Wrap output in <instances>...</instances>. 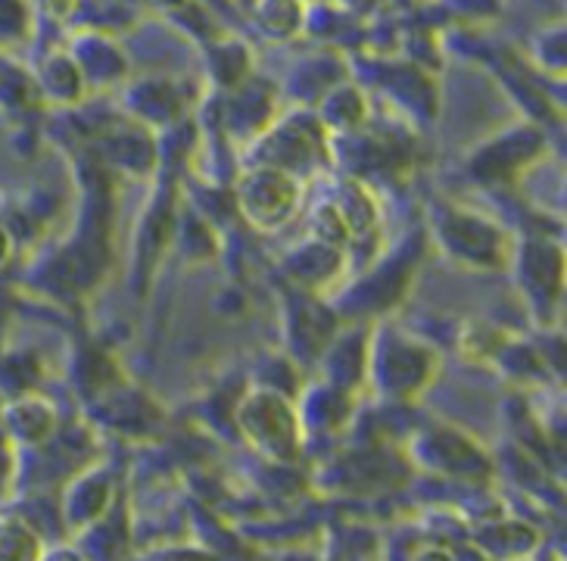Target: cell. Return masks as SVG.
<instances>
[{
  "label": "cell",
  "mask_w": 567,
  "mask_h": 561,
  "mask_svg": "<svg viewBox=\"0 0 567 561\" xmlns=\"http://www.w3.org/2000/svg\"><path fill=\"white\" fill-rule=\"evenodd\" d=\"M517 263H520V287L546 309H555L561 294V249L549 244H527L520 249Z\"/></svg>",
  "instance_id": "7"
},
{
  "label": "cell",
  "mask_w": 567,
  "mask_h": 561,
  "mask_svg": "<svg viewBox=\"0 0 567 561\" xmlns=\"http://www.w3.org/2000/svg\"><path fill=\"white\" fill-rule=\"evenodd\" d=\"M7 434L22 446L44 443L56 428V412L48 399L41 397H19L7 402V409L0 412Z\"/></svg>",
  "instance_id": "9"
},
{
  "label": "cell",
  "mask_w": 567,
  "mask_h": 561,
  "mask_svg": "<svg viewBox=\"0 0 567 561\" xmlns=\"http://www.w3.org/2000/svg\"><path fill=\"white\" fill-rule=\"evenodd\" d=\"M237 206L256 232H281L300 210V178L252 165L237 182Z\"/></svg>",
  "instance_id": "4"
},
{
  "label": "cell",
  "mask_w": 567,
  "mask_h": 561,
  "mask_svg": "<svg viewBox=\"0 0 567 561\" xmlns=\"http://www.w3.org/2000/svg\"><path fill=\"white\" fill-rule=\"evenodd\" d=\"M75 60V67L82 69L87 88H106L125 79L128 60L116 41L101 29H84L72 38V48L66 50Z\"/></svg>",
  "instance_id": "6"
},
{
  "label": "cell",
  "mask_w": 567,
  "mask_h": 561,
  "mask_svg": "<svg viewBox=\"0 0 567 561\" xmlns=\"http://www.w3.org/2000/svg\"><path fill=\"white\" fill-rule=\"evenodd\" d=\"M247 72H250V50L237 41H221L213 48L209 57V75L216 79L218 88H240L247 84Z\"/></svg>",
  "instance_id": "12"
},
{
  "label": "cell",
  "mask_w": 567,
  "mask_h": 561,
  "mask_svg": "<svg viewBox=\"0 0 567 561\" xmlns=\"http://www.w3.org/2000/svg\"><path fill=\"white\" fill-rule=\"evenodd\" d=\"M316 116L324 125V132H355L368 116L365 98L355 84L337 82L321 94Z\"/></svg>",
  "instance_id": "10"
},
{
  "label": "cell",
  "mask_w": 567,
  "mask_h": 561,
  "mask_svg": "<svg viewBox=\"0 0 567 561\" xmlns=\"http://www.w3.org/2000/svg\"><path fill=\"white\" fill-rule=\"evenodd\" d=\"M252 17L268 41H290L306 26V7L302 0H256Z\"/></svg>",
  "instance_id": "11"
},
{
  "label": "cell",
  "mask_w": 567,
  "mask_h": 561,
  "mask_svg": "<svg viewBox=\"0 0 567 561\" xmlns=\"http://www.w3.org/2000/svg\"><path fill=\"white\" fill-rule=\"evenodd\" d=\"M32 75L41 103H51V106H75L87 91L82 69L75 67V60L69 57L66 50L44 57Z\"/></svg>",
  "instance_id": "8"
},
{
  "label": "cell",
  "mask_w": 567,
  "mask_h": 561,
  "mask_svg": "<svg viewBox=\"0 0 567 561\" xmlns=\"http://www.w3.org/2000/svg\"><path fill=\"white\" fill-rule=\"evenodd\" d=\"M324 137H328V132L318 122V116L309 119V125L302 122V116L284 119L262 134V141H259L262 156L256 160V165H268V169H278V172L300 178L302 172H309L316 165Z\"/></svg>",
  "instance_id": "5"
},
{
  "label": "cell",
  "mask_w": 567,
  "mask_h": 561,
  "mask_svg": "<svg viewBox=\"0 0 567 561\" xmlns=\"http://www.w3.org/2000/svg\"><path fill=\"white\" fill-rule=\"evenodd\" d=\"M32 34L29 0H0V48H13Z\"/></svg>",
  "instance_id": "14"
},
{
  "label": "cell",
  "mask_w": 567,
  "mask_h": 561,
  "mask_svg": "<svg viewBox=\"0 0 567 561\" xmlns=\"http://www.w3.org/2000/svg\"><path fill=\"white\" fill-rule=\"evenodd\" d=\"M38 561H82V559H79V552H75V549L60 545V549H51V552H41V559Z\"/></svg>",
  "instance_id": "16"
},
{
  "label": "cell",
  "mask_w": 567,
  "mask_h": 561,
  "mask_svg": "<svg viewBox=\"0 0 567 561\" xmlns=\"http://www.w3.org/2000/svg\"><path fill=\"white\" fill-rule=\"evenodd\" d=\"M41 552V540L25 521L0 518V561H38Z\"/></svg>",
  "instance_id": "13"
},
{
  "label": "cell",
  "mask_w": 567,
  "mask_h": 561,
  "mask_svg": "<svg viewBox=\"0 0 567 561\" xmlns=\"http://www.w3.org/2000/svg\"><path fill=\"white\" fill-rule=\"evenodd\" d=\"M237 421L247 440L271 459L293 462L300 456V418L278 390H252L240 402Z\"/></svg>",
  "instance_id": "3"
},
{
  "label": "cell",
  "mask_w": 567,
  "mask_h": 561,
  "mask_svg": "<svg viewBox=\"0 0 567 561\" xmlns=\"http://www.w3.org/2000/svg\"><path fill=\"white\" fill-rule=\"evenodd\" d=\"M434 237L452 263L489 272L508 263V241L493 218L465 210H443L434 218Z\"/></svg>",
  "instance_id": "2"
},
{
  "label": "cell",
  "mask_w": 567,
  "mask_h": 561,
  "mask_svg": "<svg viewBox=\"0 0 567 561\" xmlns=\"http://www.w3.org/2000/svg\"><path fill=\"white\" fill-rule=\"evenodd\" d=\"M365 371L384 397L412 399L424 387H431L436 375V353L417 337L386 334L368 347Z\"/></svg>",
  "instance_id": "1"
},
{
  "label": "cell",
  "mask_w": 567,
  "mask_h": 561,
  "mask_svg": "<svg viewBox=\"0 0 567 561\" xmlns=\"http://www.w3.org/2000/svg\"><path fill=\"white\" fill-rule=\"evenodd\" d=\"M13 259V234L7 232V225L0 222V268Z\"/></svg>",
  "instance_id": "15"
}]
</instances>
